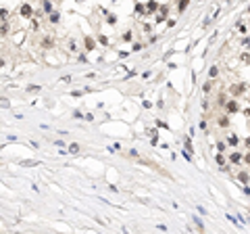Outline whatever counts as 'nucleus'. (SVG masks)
Segmentation results:
<instances>
[{
  "label": "nucleus",
  "instance_id": "412c9836",
  "mask_svg": "<svg viewBox=\"0 0 250 234\" xmlns=\"http://www.w3.org/2000/svg\"><path fill=\"white\" fill-rule=\"evenodd\" d=\"M129 157H133V159H138V157H140V153H138L135 148H129Z\"/></svg>",
  "mask_w": 250,
  "mask_h": 234
},
{
  "label": "nucleus",
  "instance_id": "4468645a",
  "mask_svg": "<svg viewBox=\"0 0 250 234\" xmlns=\"http://www.w3.org/2000/svg\"><path fill=\"white\" fill-rule=\"evenodd\" d=\"M119 150H121V144L119 142H115V144L109 146V153H119Z\"/></svg>",
  "mask_w": 250,
  "mask_h": 234
},
{
  "label": "nucleus",
  "instance_id": "9b49d317",
  "mask_svg": "<svg viewBox=\"0 0 250 234\" xmlns=\"http://www.w3.org/2000/svg\"><path fill=\"white\" fill-rule=\"evenodd\" d=\"M21 165H25V167H36V165H42L40 161H34V159H25V161H21Z\"/></svg>",
  "mask_w": 250,
  "mask_h": 234
},
{
  "label": "nucleus",
  "instance_id": "6ab92c4d",
  "mask_svg": "<svg viewBox=\"0 0 250 234\" xmlns=\"http://www.w3.org/2000/svg\"><path fill=\"white\" fill-rule=\"evenodd\" d=\"M83 117H85V115H83L82 111H77V109L73 111V119H83Z\"/></svg>",
  "mask_w": 250,
  "mask_h": 234
},
{
  "label": "nucleus",
  "instance_id": "7ed1b4c3",
  "mask_svg": "<svg viewBox=\"0 0 250 234\" xmlns=\"http://www.w3.org/2000/svg\"><path fill=\"white\" fill-rule=\"evenodd\" d=\"M94 48H96V40L92 36H83V50L85 52H92Z\"/></svg>",
  "mask_w": 250,
  "mask_h": 234
},
{
  "label": "nucleus",
  "instance_id": "a878e982",
  "mask_svg": "<svg viewBox=\"0 0 250 234\" xmlns=\"http://www.w3.org/2000/svg\"><path fill=\"white\" fill-rule=\"evenodd\" d=\"M98 42H100V44H104V46H106V44H109V40H106V38H104V36H98Z\"/></svg>",
  "mask_w": 250,
  "mask_h": 234
},
{
  "label": "nucleus",
  "instance_id": "a211bd4d",
  "mask_svg": "<svg viewBox=\"0 0 250 234\" xmlns=\"http://www.w3.org/2000/svg\"><path fill=\"white\" fill-rule=\"evenodd\" d=\"M188 2H190V0H179V13H183V11H186Z\"/></svg>",
  "mask_w": 250,
  "mask_h": 234
},
{
  "label": "nucleus",
  "instance_id": "f03ea898",
  "mask_svg": "<svg viewBox=\"0 0 250 234\" xmlns=\"http://www.w3.org/2000/svg\"><path fill=\"white\" fill-rule=\"evenodd\" d=\"M40 48L42 50H52V48H54V38H52L50 34H46L40 40Z\"/></svg>",
  "mask_w": 250,
  "mask_h": 234
},
{
  "label": "nucleus",
  "instance_id": "9d476101",
  "mask_svg": "<svg viewBox=\"0 0 250 234\" xmlns=\"http://www.w3.org/2000/svg\"><path fill=\"white\" fill-rule=\"evenodd\" d=\"M8 17H10V13H8V8H4V6H0V23H2V21H8Z\"/></svg>",
  "mask_w": 250,
  "mask_h": 234
},
{
  "label": "nucleus",
  "instance_id": "423d86ee",
  "mask_svg": "<svg viewBox=\"0 0 250 234\" xmlns=\"http://www.w3.org/2000/svg\"><path fill=\"white\" fill-rule=\"evenodd\" d=\"M48 21H50L52 25H58V21H61V13H58V11H52V13H48Z\"/></svg>",
  "mask_w": 250,
  "mask_h": 234
},
{
  "label": "nucleus",
  "instance_id": "bb28decb",
  "mask_svg": "<svg viewBox=\"0 0 250 234\" xmlns=\"http://www.w3.org/2000/svg\"><path fill=\"white\" fill-rule=\"evenodd\" d=\"M217 73H219V69H217V67H213V69H210V77H217Z\"/></svg>",
  "mask_w": 250,
  "mask_h": 234
},
{
  "label": "nucleus",
  "instance_id": "c85d7f7f",
  "mask_svg": "<svg viewBox=\"0 0 250 234\" xmlns=\"http://www.w3.org/2000/svg\"><path fill=\"white\" fill-rule=\"evenodd\" d=\"M4 67H6V61H4V59H0V69H4Z\"/></svg>",
  "mask_w": 250,
  "mask_h": 234
},
{
  "label": "nucleus",
  "instance_id": "0eeeda50",
  "mask_svg": "<svg viewBox=\"0 0 250 234\" xmlns=\"http://www.w3.org/2000/svg\"><path fill=\"white\" fill-rule=\"evenodd\" d=\"M79 150H82V146H79L77 142H71V144H69V148H67V153H71V155H77Z\"/></svg>",
  "mask_w": 250,
  "mask_h": 234
},
{
  "label": "nucleus",
  "instance_id": "ddd939ff",
  "mask_svg": "<svg viewBox=\"0 0 250 234\" xmlns=\"http://www.w3.org/2000/svg\"><path fill=\"white\" fill-rule=\"evenodd\" d=\"M225 102H227L225 94H219V96H217V105H219V107H225Z\"/></svg>",
  "mask_w": 250,
  "mask_h": 234
},
{
  "label": "nucleus",
  "instance_id": "5701e85b",
  "mask_svg": "<svg viewBox=\"0 0 250 234\" xmlns=\"http://www.w3.org/2000/svg\"><path fill=\"white\" fill-rule=\"evenodd\" d=\"M0 107H4V109H8V107H10V102H8L6 98H0Z\"/></svg>",
  "mask_w": 250,
  "mask_h": 234
},
{
  "label": "nucleus",
  "instance_id": "1a4fd4ad",
  "mask_svg": "<svg viewBox=\"0 0 250 234\" xmlns=\"http://www.w3.org/2000/svg\"><path fill=\"white\" fill-rule=\"evenodd\" d=\"M217 123H219V128H227V126H229V117H227V115H221V117L217 119Z\"/></svg>",
  "mask_w": 250,
  "mask_h": 234
},
{
  "label": "nucleus",
  "instance_id": "cd10ccee",
  "mask_svg": "<svg viewBox=\"0 0 250 234\" xmlns=\"http://www.w3.org/2000/svg\"><path fill=\"white\" fill-rule=\"evenodd\" d=\"M142 48H144V44H140V42H135V44H133V50H142Z\"/></svg>",
  "mask_w": 250,
  "mask_h": 234
},
{
  "label": "nucleus",
  "instance_id": "f257e3e1",
  "mask_svg": "<svg viewBox=\"0 0 250 234\" xmlns=\"http://www.w3.org/2000/svg\"><path fill=\"white\" fill-rule=\"evenodd\" d=\"M34 8H31V4H27V2H23L21 6H19V17H23V19H31L34 17Z\"/></svg>",
  "mask_w": 250,
  "mask_h": 234
},
{
  "label": "nucleus",
  "instance_id": "4be33fe9",
  "mask_svg": "<svg viewBox=\"0 0 250 234\" xmlns=\"http://www.w3.org/2000/svg\"><path fill=\"white\" fill-rule=\"evenodd\" d=\"M240 159H242V155H240V153H236V155H231V161H234V163H240Z\"/></svg>",
  "mask_w": 250,
  "mask_h": 234
},
{
  "label": "nucleus",
  "instance_id": "6e6552de",
  "mask_svg": "<svg viewBox=\"0 0 250 234\" xmlns=\"http://www.w3.org/2000/svg\"><path fill=\"white\" fill-rule=\"evenodd\" d=\"M42 11H44L46 15L52 13V11H54V8H52V2H50V0H44V2H42Z\"/></svg>",
  "mask_w": 250,
  "mask_h": 234
},
{
  "label": "nucleus",
  "instance_id": "dca6fc26",
  "mask_svg": "<svg viewBox=\"0 0 250 234\" xmlns=\"http://www.w3.org/2000/svg\"><path fill=\"white\" fill-rule=\"evenodd\" d=\"M121 38H123V42H131V38H133V34H131V32H125L123 36H121Z\"/></svg>",
  "mask_w": 250,
  "mask_h": 234
},
{
  "label": "nucleus",
  "instance_id": "393cba45",
  "mask_svg": "<svg viewBox=\"0 0 250 234\" xmlns=\"http://www.w3.org/2000/svg\"><path fill=\"white\" fill-rule=\"evenodd\" d=\"M82 90H73V92H71V96H73V98H79V96H82Z\"/></svg>",
  "mask_w": 250,
  "mask_h": 234
},
{
  "label": "nucleus",
  "instance_id": "2eb2a0df",
  "mask_svg": "<svg viewBox=\"0 0 250 234\" xmlns=\"http://www.w3.org/2000/svg\"><path fill=\"white\" fill-rule=\"evenodd\" d=\"M106 23H111V25H115V23H117V17H115L113 13H109V15H106Z\"/></svg>",
  "mask_w": 250,
  "mask_h": 234
},
{
  "label": "nucleus",
  "instance_id": "39448f33",
  "mask_svg": "<svg viewBox=\"0 0 250 234\" xmlns=\"http://www.w3.org/2000/svg\"><path fill=\"white\" fill-rule=\"evenodd\" d=\"M8 36H10V23L2 21L0 23V38H8Z\"/></svg>",
  "mask_w": 250,
  "mask_h": 234
},
{
  "label": "nucleus",
  "instance_id": "20e7f679",
  "mask_svg": "<svg viewBox=\"0 0 250 234\" xmlns=\"http://www.w3.org/2000/svg\"><path fill=\"white\" fill-rule=\"evenodd\" d=\"M67 52H71V54H77L79 52V44H77L75 38H69L67 40Z\"/></svg>",
  "mask_w": 250,
  "mask_h": 234
},
{
  "label": "nucleus",
  "instance_id": "aec40b11",
  "mask_svg": "<svg viewBox=\"0 0 250 234\" xmlns=\"http://www.w3.org/2000/svg\"><path fill=\"white\" fill-rule=\"evenodd\" d=\"M248 174H240V182H242V184H248Z\"/></svg>",
  "mask_w": 250,
  "mask_h": 234
},
{
  "label": "nucleus",
  "instance_id": "b1692460",
  "mask_svg": "<svg viewBox=\"0 0 250 234\" xmlns=\"http://www.w3.org/2000/svg\"><path fill=\"white\" fill-rule=\"evenodd\" d=\"M58 82H63V84H69V82H71V75H63Z\"/></svg>",
  "mask_w": 250,
  "mask_h": 234
},
{
  "label": "nucleus",
  "instance_id": "c756f323",
  "mask_svg": "<svg viewBox=\"0 0 250 234\" xmlns=\"http://www.w3.org/2000/svg\"><path fill=\"white\" fill-rule=\"evenodd\" d=\"M38 2H44V0H38Z\"/></svg>",
  "mask_w": 250,
  "mask_h": 234
},
{
  "label": "nucleus",
  "instance_id": "f8f14e48",
  "mask_svg": "<svg viewBox=\"0 0 250 234\" xmlns=\"http://www.w3.org/2000/svg\"><path fill=\"white\" fill-rule=\"evenodd\" d=\"M25 90H27V92H40L42 86H38V84H29V86H27Z\"/></svg>",
  "mask_w": 250,
  "mask_h": 234
},
{
  "label": "nucleus",
  "instance_id": "f3484780",
  "mask_svg": "<svg viewBox=\"0 0 250 234\" xmlns=\"http://www.w3.org/2000/svg\"><path fill=\"white\" fill-rule=\"evenodd\" d=\"M213 86H215V82H213V80H210V82H207V84H204V92H210V90H213Z\"/></svg>",
  "mask_w": 250,
  "mask_h": 234
}]
</instances>
